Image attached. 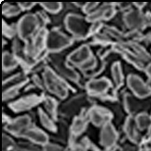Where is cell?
Listing matches in <instances>:
<instances>
[{
	"label": "cell",
	"instance_id": "38",
	"mask_svg": "<svg viewBox=\"0 0 151 151\" xmlns=\"http://www.w3.org/2000/svg\"><path fill=\"white\" fill-rule=\"evenodd\" d=\"M139 145H140L139 151H151V147H147V143H145L144 141H142Z\"/></svg>",
	"mask_w": 151,
	"mask_h": 151
},
{
	"label": "cell",
	"instance_id": "4",
	"mask_svg": "<svg viewBox=\"0 0 151 151\" xmlns=\"http://www.w3.org/2000/svg\"><path fill=\"white\" fill-rule=\"evenodd\" d=\"M43 29L37 13H28L22 17L17 23L18 37L23 42H28Z\"/></svg>",
	"mask_w": 151,
	"mask_h": 151
},
{
	"label": "cell",
	"instance_id": "15",
	"mask_svg": "<svg viewBox=\"0 0 151 151\" xmlns=\"http://www.w3.org/2000/svg\"><path fill=\"white\" fill-rule=\"evenodd\" d=\"M42 97L38 94H29L27 96L21 97L20 99L16 100L9 103V107L14 112H22L31 110L40 103L42 102Z\"/></svg>",
	"mask_w": 151,
	"mask_h": 151
},
{
	"label": "cell",
	"instance_id": "13",
	"mask_svg": "<svg viewBox=\"0 0 151 151\" xmlns=\"http://www.w3.org/2000/svg\"><path fill=\"white\" fill-rule=\"evenodd\" d=\"M32 125V124L31 117L29 115H23L6 122L5 130L14 137H22L24 133L28 130V128Z\"/></svg>",
	"mask_w": 151,
	"mask_h": 151
},
{
	"label": "cell",
	"instance_id": "8",
	"mask_svg": "<svg viewBox=\"0 0 151 151\" xmlns=\"http://www.w3.org/2000/svg\"><path fill=\"white\" fill-rule=\"evenodd\" d=\"M94 57L95 55H93V52L88 45L83 44L67 55L66 60L67 63L71 66L79 70L83 65H85Z\"/></svg>",
	"mask_w": 151,
	"mask_h": 151
},
{
	"label": "cell",
	"instance_id": "11",
	"mask_svg": "<svg viewBox=\"0 0 151 151\" xmlns=\"http://www.w3.org/2000/svg\"><path fill=\"white\" fill-rule=\"evenodd\" d=\"M111 88V82L106 78H90L85 83V88L89 96L101 99L103 96L109 93Z\"/></svg>",
	"mask_w": 151,
	"mask_h": 151
},
{
	"label": "cell",
	"instance_id": "2",
	"mask_svg": "<svg viewBox=\"0 0 151 151\" xmlns=\"http://www.w3.org/2000/svg\"><path fill=\"white\" fill-rule=\"evenodd\" d=\"M66 56L63 54V52L48 54L47 62L51 64V67L55 71V73L65 81L79 83L81 79L80 75L77 69L67 63Z\"/></svg>",
	"mask_w": 151,
	"mask_h": 151
},
{
	"label": "cell",
	"instance_id": "24",
	"mask_svg": "<svg viewBox=\"0 0 151 151\" xmlns=\"http://www.w3.org/2000/svg\"><path fill=\"white\" fill-rule=\"evenodd\" d=\"M38 114H39V118H40V122L42 124V125L43 126V128L47 129L48 131L51 132H57V125L55 123V121L52 119V117H50L46 112L44 111V110L42 109H39L38 110Z\"/></svg>",
	"mask_w": 151,
	"mask_h": 151
},
{
	"label": "cell",
	"instance_id": "28",
	"mask_svg": "<svg viewBox=\"0 0 151 151\" xmlns=\"http://www.w3.org/2000/svg\"><path fill=\"white\" fill-rule=\"evenodd\" d=\"M92 40L94 43L101 44V45H108L112 42L111 38L105 33L103 31L101 32H98L94 35H92Z\"/></svg>",
	"mask_w": 151,
	"mask_h": 151
},
{
	"label": "cell",
	"instance_id": "40",
	"mask_svg": "<svg viewBox=\"0 0 151 151\" xmlns=\"http://www.w3.org/2000/svg\"><path fill=\"white\" fill-rule=\"evenodd\" d=\"M14 151H19V150H14Z\"/></svg>",
	"mask_w": 151,
	"mask_h": 151
},
{
	"label": "cell",
	"instance_id": "30",
	"mask_svg": "<svg viewBox=\"0 0 151 151\" xmlns=\"http://www.w3.org/2000/svg\"><path fill=\"white\" fill-rule=\"evenodd\" d=\"M16 144L13 139L6 134H3V151H14Z\"/></svg>",
	"mask_w": 151,
	"mask_h": 151
},
{
	"label": "cell",
	"instance_id": "9",
	"mask_svg": "<svg viewBox=\"0 0 151 151\" xmlns=\"http://www.w3.org/2000/svg\"><path fill=\"white\" fill-rule=\"evenodd\" d=\"M123 20L124 26L129 29V32H141L147 27L146 14L137 9H132L124 13Z\"/></svg>",
	"mask_w": 151,
	"mask_h": 151
},
{
	"label": "cell",
	"instance_id": "19",
	"mask_svg": "<svg viewBox=\"0 0 151 151\" xmlns=\"http://www.w3.org/2000/svg\"><path fill=\"white\" fill-rule=\"evenodd\" d=\"M88 122H89V120L87 114V111H86V114H81L80 113L79 115L76 116L69 127L70 139L77 138L82 133H84V131L87 129Z\"/></svg>",
	"mask_w": 151,
	"mask_h": 151
},
{
	"label": "cell",
	"instance_id": "12",
	"mask_svg": "<svg viewBox=\"0 0 151 151\" xmlns=\"http://www.w3.org/2000/svg\"><path fill=\"white\" fill-rule=\"evenodd\" d=\"M118 139L119 134L111 122L105 124L101 127L100 133V143L101 146L105 148V151H112L114 149Z\"/></svg>",
	"mask_w": 151,
	"mask_h": 151
},
{
	"label": "cell",
	"instance_id": "14",
	"mask_svg": "<svg viewBox=\"0 0 151 151\" xmlns=\"http://www.w3.org/2000/svg\"><path fill=\"white\" fill-rule=\"evenodd\" d=\"M117 9L115 4L105 3L100 5V6L88 16H86L87 20L89 23H94V22H102L111 20L116 16Z\"/></svg>",
	"mask_w": 151,
	"mask_h": 151
},
{
	"label": "cell",
	"instance_id": "29",
	"mask_svg": "<svg viewBox=\"0 0 151 151\" xmlns=\"http://www.w3.org/2000/svg\"><path fill=\"white\" fill-rule=\"evenodd\" d=\"M3 35L9 39H14L18 37L17 25H7L5 21H3Z\"/></svg>",
	"mask_w": 151,
	"mask_h": 151
},
{
	"label": "cell",
	"instance_id": "7",
	"mask_svg": "<svg viewBox=\"0 0 151 151\" xmlns=\"http://www.w3.org/2000/svg\"><path fill=\"white\" fill-rule=\"evenodd\" d=\"M124 106L129 116L135 117L139 113L147 112L151 108L150 97L147 99H139L133 94L125 93L124 96Z\"/></svg>",
	"mask_w": 151,
	"mask_h": 151
},
{
	"label": "cell",
	"instance_id": "18",
	"mask_svg": "<svg viewBox=\"0 0 151 151\" xmlns=\"http://www.w3.org/2000/svg\"><path fill=\"white\" fill-rule=\"evenodd\" d=\"M124 132L125 137L128 138V140H130L135 145L140 144L143 140L140 134L141 131L138 129L137 123H135L134 117L133 116H128L126 118L124 124Z\"/></svg>",
	"mask_w": 151,
	"mask_h": 151
},
{
	"label": "cell",
	"instance_id": "17",
	"mask_svg": "<svg viewBox=\"0 0 151 151\" xmlns=\"http://www.w3.org/2000/svg\"><path fill=\"white\" fill-rule=\"evenodd\" d=\"M22 137L33 143L34 145L42 147L49 143L48 134L45 132H43L42 129H40V128H38L34 125H32L29 128H28V130L24 133Z\"/></svg>",
	"mask_w": 151,
	"mask_h": 151
},
{
	"label": "cell",
	"instance_id": "33",
	"mask_svg": "<svg viewBox=\"0 0 151 151\" xmlns=\"http://www.w3.org/2000/svg\"><path fill=\"white\" fill-rule=\"evenodd\" d=\"M32 82H33V85H34L37 88L45 90L43 79H42V77H40V76H38L37 74H33V75H32Z\"/></svg>",
	"mask_w": 151,
	"mask_h": 151
},
{
	"label": "cell",
	"instance_id": "23",
	"mask_svg": "<svg viewBox=\"0 0 151 151\" xmlns=\"http://www.w3.org/2000/svg\"><path fill=\"white\" fill-rule=\"evenodd\" d=\"M2 65L4 72H10L17 68L19 65V62L12 52H4L2 56Z\"/></svg>",
	"mask_w": 151,
	"mask_h": 151
},
{
	"label": "cell",
	"instance_id": "27",
	"mask_svg": "<svg viewBox=\"0 0 151 151\" xmlns=\"http://www.w3.org/2000/svg\"><path fill=\"white\" fill-rule=\"evenodd\" d=\"M21 9L19 6L10 4V3H5L2 6V12L5 17L11 18V17H16L19 14L21 13Z\"/></svg>",
	"mask_w": 151,
	"mask_h": 151
},
{
	"label": "cell",
	"instance_id": "3",
	"mask_svg": "<svg viewBox=\"0 0 151 151\" xmlns=\"http://www.w3.org/2000/svg\"><path fill=\"white\" fill-rule=\"evenodd\" d=\"M64 24L66 31L75 40H85L90 35L91 25H89V22L85 17L78 13L71 12L66 14L64 19Z\"/></svg>",
	"mask_w": 151,
	"mask_h": 151
},
{
	"label": "cell",
	"instance_id": "16",
	"mask_svg": "<svg viewBox=\"0 0 151 151\" xmlns=\"http://www.w3.org/2000/svg\"><path fill=\"white\" fill-rule=\"evenodd\" d=\"M87 114L90 123L101 128L105 124L111 122L112 119V113L104 107L91 106L88 109Z\"/></svg>",
	"mask_w": 151,
	"mask_h": 151
},
{
	"label": "cell",
	"instance_id": "20",
	"mask_svg": "<svg viewBox=\"0 0 151 151\" xmlns=\"http://www.w3.org/2000/svg\"><path fill=\"white\" fill-rule=\"evenodd\" d=\"M29 82V78L27 77V74L25 72H20L12 75L11 77L6 78L3 81V88L5 89H10V88H16L20 89L24 86L27 85Z\"/></svg>",
	"mask_w": 151,
	"mask_h": 151
},
{
	"label": "cell",
	"instance_id": "36",
	"mask_svg": "<svg viewBox=\"0 0 151 151\" xmlns=\"http://www.w3.org/2000/svg\"><path fill=\"white\" fill-rule=\"evenodd\" d=\"M67 151H87V147L83 144H72Z\"/></svg>",
	"mask_w": 151,
	"mask_h": 151
},
{
	"label": "cell",
	"instance_id": "21",
	"mask_svg": "<svg viewBox=\"0 0 151 151\" xmlns=\"http://www.w3.org/2000/svg\"><path fill=\"white\" fill-rule=\"evenodd\" d=\"M42 103L43 105L44 111L55 121H57V116L59 114V107L55 99L50 96H43Z\"/></svg>",
	"mask_w": 151,
	"mask_h": 151
},
{
	"label": "cell",
	"instance_id": "6",
	"mask_svg": "<svg viewBox=\"0 0 151 151\" xmlns=\"http://www.w3.org/2000/svg\"><path fill=\"white\" fill-rule=\"evenodd\" d=\"M90 104V101L85 94H79L67 101L64 102L61 106L59 107V114L64 117L71 118L76 117L80 114V111L85 110Z\"/></svg>",
	"mask_w": 151,
	"mask_h": 151
},
{
	"label": "cell",
	"instance_id": "25",
	"mask_svg": "<svg viewBox=\"0 0 151 151\" xmlns=\"http://www.w3.org/2000/svg\"><path fill=\"white\" fill-rule=\"evenodd\" d=\"M40 5L42 7L43 11L52 15V16L61 13L65 6V5H63L61 2H42Z\"/></svg>",
	"mask_w": 151,
	"mask_h": 151
},
{
	"label": "cell",
	"instance_id": "31",
	"mask_svg": "<svg viewBox=\"0 0 151 151\" xmlns=\"http://www.w3.org/2000/svg\"><path fill=\"white\" fill-rule=\"evenodd\" d=\"M19 93V89L16 88H10V89H5L3 90V101H10L15 99Z\"/></svg>",
	"mask_w": 151,
	"mask_h": 151
},
{
	"label": "cell",
	"instance_id": "10",
	"mask_svg": "<svg viewBox=\"0 0 151 151\" xmlns=\"http://www.w3.org/2000/svg\"><path fill=\"white\" fill-rule=\"evenodd\" d=\"M126 84L132 94L139 99L151 97V86L145 82L137 74H129L126 78Z\"/></svg>",
	"mask_w": 151,
	"mask_h": 151
},
{
	"label": "cell",
	"instance_id": "41",
	"mask_svg": "<svg viewBox=\"0 0 151 151\" xmlns=\"http://www.w3.org/2000/svg\"><path fill=\"white\" fill-rule=\"evenodd\" d=\"M150 14H151V13H150Z\"/></svg>",
	"mask_w": 151,
	"mask_h": 151
},
{
	"label": "cell",
	"instance_id": "37",
	"mask_svg": "<svg viewBox=\"0 0 151 151\" xmlns=\"http://www.w3.org/2000/svg\"><path fill=\"white\" fill-rule=\"evenodd\" d=\"M145 72L147 76V78H148V81H149V84L151 85V64L147 65L146 66V68H145Z\"/></svg>",
	"mask_w": 151,
	"mask_h": 151
},
{
	"label": "cell",
	"instance_id": "1",
	"mask_svg": "<svg viewBox=\"0 0 151 151\" xmlns=\"http://www.w3.org/2000/svg\"><path fill=\"white\" fill-rule=\"evenodd\" d=\"M45 90L60 100H65L68 96L70 88L66 81L58 76L51 66H46L42 73Z\"/></svg>",
	"mask_w": 151,
	"mask_h": 151
},
{
	"label": "cell",
	"instance_id": "35",
	"mask_svg": "<svg viewBox=\"0 0 151 151\" xmlns=\"http://www.w3.org/2000/svg\"><path fill=\"white\" fill-rule=\"evenodd\" d=\"M18 5L19 6L20 9L22 11H28V10H31L33 6H35L36 3H33V2H20V3H18Z\"/></svg>",
	"mask_w": 151,
	"mask_h": 151
},
{
	"label": "cell",
	"instance_id": "26",
	"mask_svg": "<svg viewBox=\"0 0 151 151\" xmlns=\"http://www.w3.org/2000/svg\"><path fill=\"white\" fill-rule=\"evenodd\" d=\"M134 120L140 131L148 130V128L151 126V115L148 114V112L139 113L134 117Z\"/></svg>",
	"mask_w": 151,
	"mask_h": 151
},
{
	"label": "cell",
	"instance_id": "5",
	"mask_svg": "<svg viewBox=\"0 0 151 151\" xmlns=\"http://www.w3.org/2000/svg\"><path fill=\"white\" fill-rule=\"evenodd\" d=\"M74 39L63 32L59 29H52L48 32L46 40V51L48 54L61 52L70 47L73 44Z\"/></svg>",
	"mask_w": 151,
	"mask_h": 151
},
{
	"label": "cell",
	"instance_id": "32",
	"mask_svg": "<svg viewBox=\"0 0 151 151\" xmlns=\"http://www.w3.org/2000/svg\"><path fill=\"white\" fill-rule=\"evenodd\" d=\"M99 6H100V4L96 3V2L95 3H91V2L85 3L84 6H83V9H82V11L86 14V16H88L89 14L93 13Z\"/></svg>",
	"mask_w": 151,
	"mask_h": 151
},
{
	"label": "cell",
	"instance_id": "22",
	"mask_svg": "<svg viewBox=\"0 0 151 151\" xmlns=\"http://www.w3.org/2000/svg\"><path fill=\"white\" fill-rule=\"evenodd\" d=\"M111 78L113 80V84H114L116 88H120L124 85V69L123 66L120 62H114L111 65Z\"/></svg>",
	"mask_w": 151,
	"mask_h": 151
},
{
	"label": "cell",
	"instance_id": "39",
	"mask_svg": "<svg viewBox=\"0 0 151 151\" xmlns=\"http://www.w3.org/2000/svg\"><path fill=\"white\" fill-rule=\"evenodd\" d=\"M112 151H121V149H118V148H116V147H115V148L113 149Z\"/></svg>",
	"mask_w": 151,
	"mask_h": 151
},
{
	"label": "cell",
	"instance_id": "34",
	"mask_svg": "<svg viewBox=\"0 0 151 151\" xmlns=\"http://www.w3.org/2000/svg\"><path fill=\"white\" fill-rule=\"evenodd\" d=\"M42 151H64V148L55 143H48L42 147Z\"/></svg>",
	"mask_w": 151,
	"mask_h": 151
}]
</instances>
